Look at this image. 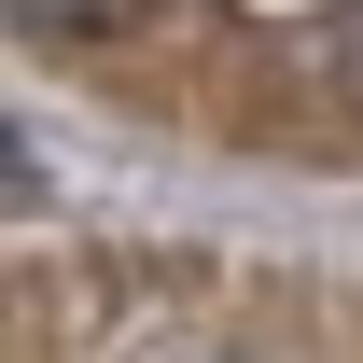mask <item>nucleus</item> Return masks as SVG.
<instances>
[{"instance_id":"1","label":"nucleus","mask_w":363,"mask_h":363,"mask_svg":"<svg viewBox=\"0 0 363 363\" xmlns=\"http://www.w3.org/2000/svg\"><path fill=\"white\" fill-rule=\"evenodd\" d=\"M28 43H126V28H154L168 0H0Z\"/></svg>"},{"instance_id":"2","label":"nucleus","mask_w":363,"mask_h":363,"mask_svg":"<svg viewBox=\"0 0 363 363\" xmlns=\"http://www.w3.org/2000/svg\"><path fill=\"white\" fill-rule=\"evenodd\" d=\"M112 363H266L252 335H224V321H140Z\"/></svg>"},{"instance_id":"3","label":"nucleus","mask_w":363,"mask_h":363,"mask_svg":"<svg viewBox=\"0 0 363 363\" xmlns=\"http://www.w3.org/2000/svg\"><path fill=\"white\" fill-rule=\"evenodd\" d=\"M28 196H43V168H28V154L0 140V210H28Z\"/></svg>"},{"instance_id":"4","label":"nucleus","mask_w":363,"mask_h":363,"mask_svg":"<svg viewBox=\"0 0 363 363\" xmlns=\"http://www.w3.org/2000/svg\"><path fill=\"white\" fill-rule=\"evenodd\" d=\"M335 70H350V84H363V14H350V43H335Z\"/></svg>"}]
</instances>
